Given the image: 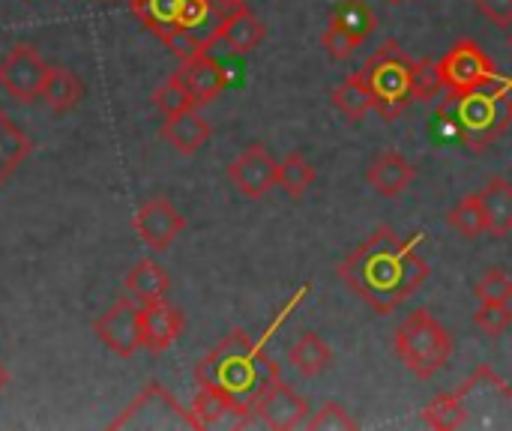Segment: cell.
<instances>
[{
  "mask_svg": "<svg viewBox=\"0 0 512 431\" xmlns=\"http://www.w3.org/2000/svg\"><path fill=\"white\" fill-rule=\"evenodd\" d=\"M414 177H417V171H414V165L399 153V150H384V153H378V159L369 165V171H366V183L378 192V195H384V198H399L411 183H414Z\"/></svg>",
  "mask_w": 512,
  "mask_h": 431,
  "instance_id": "2e32d148",
  "label": "cell"
},
{
  "mask_svg": "<svg viewBox=\"0 0 512 431\" xmlns=\"http://www.w3.org/2000/svg\"><path fill=\"white\" fill-rule=\"evenodd\" d=\"M153 102H156V108H159L165 117H174V114H180V111L198 108V105L192 102L189 90L183 87V81L177 78V72H174V75H168V81L156 87V93H153Z\"/></svg>",
  "mask_w": 512,
  "mask_h": 431,
  "instance_id": "f546056e",
  "label": "cell"
},
{
  "mask_svg": "<svg viewBox=\"0 0 512 431\" xmlns=\"http://www.w3.org/2000/svg\"><path fill=\"white\" fill-rule=\"evenodd\" d=\"M333 105H336L351 123H360V120L375 108L372 90H369V84L363 81L360 72L348 75V78L333 90Z\"/></svg>",
  "mask_w": 512,
  "mask_h": 431,
  "instance_id": "cb8c5ba5",
  "label": "cell"
},
{
  "mask_svg": "<svg viewBox=\"0 0 512 431\" xmlns=\"http://www.w3.org/2000/svg\"><path fill=\"white\" fill-rule=\"evenodd\" d=\"M264 33H267L264 21L252 9L243 6V9H237V12H231V15H225L219 21L216 42H225L231 48V54H249L264 42Z\"/></svg>",
  "mask_w": 512,
  "mask_h": 431,
  "instance_id": "ac0fdd59",
  "label": "cell"
},
{
  "mask_svg": "<svg viewBox=\"0 0 512 431\" xmlns=\"http://www.w3.org/2000/svg\"><path fill=\"white\" fill-rule=\"evenodd\" d=\"M441 78H444V90H450V93H471V90L495 81L498 69H495L492 57L474 39H462V42H456L444 54Z\"/></svg>",
  "mask_w": 512,
  "mask_h": 431,
  "instance_id": "52a82bcc",
  "label": "cell"
},
{
  "mask_svg": "<svg viewBox=\"0 0 512 431\" xmlns=\"http://www.w3.org/2000/svg\"><path fill=\"white\" fill-rule=\"evenodd\" d=\"M363 81L372 90L375 111L384 120H396L414 102V60L402 51L399 42H384L360 69Z\"/></svg>",
  "mask_w": 512,
  "mask_h": 431,
  "instance_id": "5b68a950",
  "label": "cell"
},
{
  "mask_svg": "<svg viewBox=\"0 0 512 431\" xmlns=\"http://www.w3.org/2000/svg\"><path fill=\"white\" fill-rule=\"evenodd\" d=\"M333 21H339L345 30H351L354 36H360L363 42L369 39V33L375 30V12L369 9L366 0H339L333 15Z\"/></svg>",
  "mask_w": 512,
  "mask_h": 431,
  "instance_id": "f1b7e54d",
  "label": "cell"
},
{
  "mask_svg": "<svg viewBox=\"0 0 512 431\" xmlns=\"http://www.w3.org/2000/svg\"><path fill=\"white\" fill-rule=\"evenodd\" d=\"M510 48H512V33H510Z\"/></svg>",
  "mask_w": 512,
  "mask_h": 431,
  "instance_id": "60d3db41",
  "label": "cell"
},
{
  "mask_svg": "<svg viewBox=\"0 0 512 431\" xmlns=\"http://www.w3.org/2000/svg\"><path fill=\"white\" fill-rule=\"evenodd\" d=\"M447 225H450L456 234L468 237V240L486 234V213H483V204H480V192H477V195H465V198L447 213Z\"/></svg>",
  "mask_w": 512,
  "mask_h": 431,
  "instance_id": "83f0119b",
  "label": "cell"
},
{
  "mask_svg": "<svg viewBox=\"0 0 512 431\" xmlns=\"http://www.w3.org/2000/svg\"><path fill=\"white\" fill-rule=\"evenodd\" d=\"M183 228H186V219L177 213V207L165 195L147 198L141 204V210L135 213V234L153 252H165Z\"/></svg>",
  "mask_w": 512,
  "mask_h": 431,
  "instance_id": "7c38bea8",
  "label": "cell"
},
{
  "mask_svg": "<svg viewBox=\"0 0 512 431\" xmlns=\"http://www.w3.org/2000/svg\"><path fill=\"white\" fill-rule=\"evenodd\" d=\"M57 114H66V111H75L84 99V84L81 78L66 69V66H51L48 69V78H45V87H42V96Z\"/></svg>",
  "mask_w": 512,
  "mask_h": 431,
  "instance_id": "7402d4cb",
  "label": "cell"
},
{
  "mask_svg": "<svg viewBox=\"0 0 512 431\" xmlns=\"http://www.w3.org/2000/svg\"><path fill=\"white\" fill-rule=\"evenodd\" d=\"M48 69L51 66L30 45H15L0 60V87L18 102H36L42 96Z\"/></svg>",
  "mask_w": 512,
  "mask_h": 431,
  "instance_id": "9c48e42d",
  "label": "cell"
},
{
  "mask_svg": "<svg viewBox=\"0 0 512 431\" xmlns=\"http://www.w3.org/2000/svg\"><path fill=\"white\" fill-rule=\"evenodd\" d=\"M474 294L480 297V303H512V279L507 270L492 267L480 276Z\"/></svg>",
  "mask_w": 512,
  "mask_h": 431,
  "instance_id": "836d02e7",
  "label": "cell"
},
{
  "mask_svg": "<svg viewBox=\"0 0 512 431\" xmlns=\"http://www.w3.org/2000/svg\"><path fill=\"white\" fill-rule=\"evenodd\" d=\"M30 138L15 126V120L0 108V186L18 171V165L30 156Z\"/></svg>",
  "mask_w": 512,
  "mask_h": 431,
  "instance_id": "603a6c76",
  "label": "cell"
},
{
  "mask_svg": "<svg viewBox=\"0 0 512 431\" xmlns=\"http://www.w3.org/2000/svg\"><path fill=\"white\" fill-rule=\"evenodd\" d=\"M426 234L402 240L390 228H378L354 255L339 264V279L378 315H393L429 279V261L417 255Z\"/></svg>",
  "mask_w": 512,
  "mask_h": 431,
  "instance_id": "6da1fadb",
  "label": "cell"
},
{
  "mask_svg": "<svg viewBox=\"0 0 512 431\" xmlns=\"http://www.w3.org/2000/svg\"><path fill=\"white\" fill-rule=\"evenodd\" d=\"M93 333L117 357H126V360L135 357L144 348V339H141V306L132 297L117 300L114 306H108L93 321Z\"/></svg>",
  "mask_w": 512,
  "mask_h": 431,
  "instance_id": "ba28073f",
  "label": "cell"
},
{
  "mask_svg": "<svg viewBox=\"0 0 512 431\" xmlns=\"http://www.w3.org/2000/svg\"><path fill=\"white\" fill-rule=\"evenodd\" d=\"M6 381H9V375H6V369H3V363H0V390L6 387Z\"/></svg>",
  "mask_w": 512,
  "mask_h": 431,
  "instance_id": "f35d334b",
  "label": "cell"
},
{
  "mask_svg": "<svg viewBox=\"0 0 512 431\" xmlns=\"http://www.w3.org/2000/svg\"><path fill=\"white\" fill-rule=\"evenodd\" d=\"M210 135H213V126L195 108L165 117V123H162V138L183 156L198 153L210 141Z\"/></svg>",
  "mask_w": 512,
  "mask_h": 431,
  "instance_id": "e0dca14e",
  "label": "cell"
},
{
  "mask_svg": "<svg viewBox=\"0 0 512 431\" xmlns=\"http://www.w3.org/2000/svg\"><path fill=\"white\" fill-rule=\"evenodd\" d=\"M321 42H324V48L330 51V57H336V60L351 57V54L363 45L360 36H354L351 30H345V27H342L339 21H333V18H330L327 30L321 33Z\"/></svg>",
  "mask_w": 512,
  "mask_h": 431,
  "instance_id": "e575fe53",
  "label": "cell"
},
{
  "mask_svg": "<svg viewBox=\"0 0 512 431\" xmlns=\"http://www.w3.org/2000/svg\"><path fill=\"white\" fill-rule=\"evenodd\" d=\"M387 3H405V0H387Z\"/></svg>",
  "mask_w": 512,
  "mask_h": 431,
  "instance_id": "ab89813d",
  "label": "cell"
},
{
  "mask_svg": "<svg viewBox=\"0 0 512 431\" xmlns=\"http://www.w3.org/2000/svg\"><path fill=\"white\" fill-rule=\"evenodd\" d=\"M393 351L411 375L429 381L450 363L453 333L429 309H417L396 330Z\"/></svg>",
  "mask_w": 512,
  "mask_h": 431,
  "instance_id": "277c9868",
  "label": "cell"
},
{
  "mask_svg": "<svg viewBox=\"0 0 512 431\" xmlns=\"http://www.w3.org/2000/svg\"><path fill=\"white\" fill-rule=\"evenodd\" d=\"M423 423L435 431H459L465 429L468 423V411H465V402H462V393H447V396H438L435 402L426 405L423 411Z\"/></svg>",
  "mask_w": 512,
  "mask_h": 431,
  "instance_id": "484cf974",
  "label": "cell"
},
{
  "mask_svg": "<svg viewBox=\"0 0 512 431\" xmlns=\"http://www.w3.org/2000/svg\"><path fill=\"white\" fill-rule=\"evenodd\" d=\"M306 429L309 431H357L360 423L339 405V402H324L318 411L309 414L306 420Z\"/></svg>",
  "mask_w": 512,
  "mask_h": 431,
  "instance_id": "4dcf8cb0",
  "label": "cell"
},
{
  "mask_svg": "<svg viewBox=\"0 0 512 431\" xmlns=\"http://www.w3.org/2000/svg\"><path fill=\"white\" fill-rule=\"evenodd\" d=\"M189 414L195 420V429H246L255 420V411L249 405L216 387H201Z\"/></svg>",
  "mask_w": 512,
  "mask_h": 431,
  "instance_id": "30bf717a",
  "label": "cell"
},
{
  "mask_svg": "<svg viewBox=\"0 0 512 431\" xmlns=\"http://www.w3.org/2000/svg\"><path fill=\"white\" fill-rule=\"evenodd\" d=\"M210 3H213V9H216V12H219L222 18L246 6V0H210Z\"/></svg>",
  "mask_w": 512,
  "mask_h": 431,
  "instance_id": "74e56055",
  "label": "cell"
},
{
  "mask_svg": "<svg viewBox=\"0 0 512 431\" xmlns=\"http://www.w3.org/2000/svg\"><path fill=\"white\" fill-rule=\"evenodd\" d=\"M474 324L480 333L486 336H504L512 327V306L510 303H483L477 312H474Z\"/></svg>",
  "mask_w": 512,
  "mask_h": 431,
  "instance_id": "d6a6232c",
  "label": "cell"
},
{
  "mask_svg": "<svg viewBox=\"0 0 512 431\" xmlns=\"http://www.w3.org/2000/svg\"><path fill=\"white\" fill-rule=\"evenodd\" d=\"M111 429H195V420L171 393L150 384L117 420H111Z\"/></svg>",
  "mask_w": 512,
  "mask_h": 431,
  "instance_id": "8992f818",
  "label": "cell"
},
{
  "mask_svg": "<svg viewBox=\"0 0 512 431\" xmlns=\"http://www.w3.org/2000/svg\"><path fill=\"white\" fill-rule=\"evenodd\" d=\"M480 204L486 213V231L492 237L512 234V183L504 177H492L480 192Z\"/></svg>",
  "mask_w": 512,
  "mask_h": 431,
  "instance_id": "ffe728a7",
  "label": "cell"
},
{
  "mask_svg": "<svg viewBox=\"0 0 512 431\" xmlns=\"http://www.w3.org/2000/svg\"><path fill=\"white\" fill-rule=\"evenodd\" d=\"M195 381L198 387H216L252 408L255 399L282 378L279 366L264 354V342H255L243 330H231L195 366Z\"/></svg>",
  "mask_w": 512,
  "mask_h": 431,
  "instance_id": "7a4b0ae2",
  "label": "cell"
},
{
  "mask_svg": "<svg viewBox=\"0 0 512 431\" xmlns=\"http://www.w3.org/2000/svg\"><path fill=\"white\" fill-rule=\"evenodd\" d=\"M252 411H255V420H261L267 429L276 431L300 429V426H306V420H309V414H312L309 402H306L303 396H297V393H294L288 384H282V381H276L273 387H267V390L255 399Z\"/></svg>",
  "mask_w": 512,
  "mask_h": 431,
  "instance_id": "8fae6325",
  "label": "cell"
},
{
  "mask_svg": "<svg viewBox=\"0 0 512 431\" xmlns=\"http://www.w3.org/2000/svg\"><path fill=\"white\" fill-rule=\"evenodd\" d=\"M315 165L303 156V153H288L282 162H279V183L276 186H282L285 192H288V198H294V201H300L309 189H312V183H315Z\"/></svg>",
  "mask_w": 512,
  "mask_h": 431,
  "instance_id": "4316f807",
  "label": "cell"
},
{
  "mask_svg": "<svg viewBox=\"0 0 512 431\" xmlns=\"http://www.w3.org/2000/svg\"><path fill=\"white\" fill-rule=\"evenodd\" d=\"M177 78L183 81V87L189 90V96L198 108L210 105L228 87V69L210 51H198L195 57L180 60Z\"/></svg>",
  "mask_w": 512,
  "mask_h": 431,
  "instance_id": "5bb4252c",
  "label": "cell"
},
{
  "mask_svg": "<svg viewBox=\"0 0 512 431\" xmlns=\"http://www.w3.org/2000/svg\"><path fill=\"white\" fill-rule=\"evenodd\" d=\"M228 180L246 198H264L279 183V162L261 144H252L228 165Z\"/></svg>",
  "mask_w": 512,
  "mask_h": 431,
  "instance_id": "4fadbf2b",
  "label": "cell"
},
{
  "mask_svg": "<svg viewBox=\"0 0 512 431\" xmlns=\"http://www.w3.org/2000/svg\"><path fill=\"white\" fill-rule=\"evenodd\" d=\"M132 15L147 27L153 30L159 39L165 33H171L174 27H180V6L183 0H132Z\"/></svg>",
  "mask_w": 512,
  "mask_h": 431,
  "instance_id": "d4e9b609",
  "label": "cell"
},
{
  "mask_svg": "<svg viewBox=\"0 0 512 431\" xmlns=\"http://www.w3.org/2000/svg\"><path fill=\"white\" fill-rule=\"evenodd\" d=\"M435 117L453 138L480 153L495 144L512 123L510 81L495 78L471 93H450Z\"/></svg>",
  "mask_w": 512,
  "mask_h": 431,
  "instance_id": "3957f363",
  "label": "cell"
},
{
  "mask_svg": "<svg viewBox=\"0 0 512 431\" xmlns=\"http://www.w3.org/2000/svg\"><path fill=\"white\" fill-rule=\"evenodd\" d=\"M126 297H132L138 306H147V303H159V300H168V291H171V279L168 273L150 261V258H141L129 273H126Z\"/></svg>",
  "mask_w": 512,
  "mask_h": 431,
  "instance_id": "d6986e66",
  "label": "cell"
},
{
  "mask_svg": "<svg viewBox=\"0 0 512 431\" xmlns=\"http://www.w3.org/2000/svg\"><path fill=\"white\" fill-rule=\"evenodd\" d=\"M162 42H165V48H168L177 60H189V57H195L198 51H207V48L201 45V39H198L192 30H186V27H174L171 33L162 36Z\"/></svg>",
  "mask_w": 512,
  "mask_h": 431,
  "instance_id": "d590c367",
  "label": "cell"
},
{
  "mask_svg": "<svg viewBox=\"0 0 512 431\" xmlns=\"http://www.w3.org/2000/svg\"><path fill=\"white\" fill-rule=\"evenodd\" d=\"M474 3L495 24H501V27H510L512 24V0H474Z\"/></svg>",
  "mask_w": 512,
  "mask_h": 431,
  "instance_id": "8d00e7d4",
  "label": "cell"
},
{
  "mask_svg": "<svg viewBox=\"0 0 512 431\" xmlns=\"http://www.w3.org/2000/svg\"><path fill=\"white\" fill-rule=\"evenodd\" d=\"M183 327H186L183 312L168 300L141 306V339L150 354H165L180 339Z\"/></svg>",
  "mask_w": 512,
  "mask_h": 431,
  "instance_id": "9a60e30c",
  "label": "cell"
},
{
  "mask_svg": "<svg viewBox=\"0 0 512 431\" xmlns=\"http://www.w3.org/2000/svg\"><path fill=\"white\" fill-rule=\"evenodd\" d=\"M288 363L303 375V378H318L333 366V348L312 330H306L288 351Z\"/></svg>",
  "mask_w": 512,
  "mask_h": 431,
  "instance_id": "44dd1931",
  "label": "cell"
},
{
  "mask_svg": "<svg viewBox=\"0 0 512 431\" xmlns=\"http://www.w3.org/2000/svg\"><path fill=\"white\" fill-rule=\"evenodd\" d=\"M444 90V78H441V63L435 57H423L414 63V99L420 102H432L438 93Z\"/></svg>",
  "mask_w": 512,
  "mask_h": 431,
  "instance_id": "1f68e13d",
  "label": "cell"
}]
</instances>
